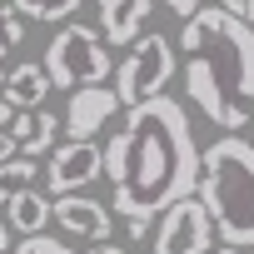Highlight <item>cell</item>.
<instances>
[{"label": "cell", "instance_id": "cell-14", "mask_svg": "<svg viewBox=\"0 0 254 254\" xmlns=\"http://www.w3.org/2000/svg\"><path fill=\"white\" fill-rule=\"evenodd\" d=\"M40 165H30V155H10V160H0V204L15 199L25 185H35Z\"/></svg>", "mask_w": 254, "mask_h": 254}, {"label": "cell", "instance_id": "cell-6", "mask_svg": "<svg viewBox=\"0 0 254 254\" xmlns=\"http://www.w3.org/2000/svg\"><path fill=\"white\" fill-rule=\"evenodd\" d=\"M160 229H155V254H204L214 244V224L199 204V194H180L175 204L160 209Z\"/></svg>", "mask_w": 254, "mask_h": 254}, {"label": "cell", "instance_id": "cell-24", "mask_svg": "<svg viewBox=\"0 0 254 254\" xmlns=\"http://www.w3.org/2000/svg\"><path fill=\"white\" fill-rule=\"evenodd\" d=\"M204 254H244V244H224V249H204Z\"/></svg>", "mask_w": 254, "mask_h": 254}, {"label": "cell", "instance_id": "cell-7", "mask_svg": "<svg viewBox=\"0 0 254 254\" xmlns=\"http://www.w3.org/2000/svg\"><path fill=\"white\" fill-rule=\"evenodd\" d=\"M105 175V150L95 140H65L60 150L50 145V160H45V185L50 194H70V190H85Z\"/></svg>", "mask_w": 254, "mask_h": 254}, {"label": "cell", "instance_id": "cell-21", "mask_svg": "<svg viewBox=\"0 0 254 254\" xmlns=\"http://www.w3.org/2000/svg\"><path fill=\"white\" fill-rule=\"evenodd\" d=\"M145 234H150V219H130V239H135V244H140V239H145Z\"/></svg>", "mask_w": 254, "mask_h": 254}, {"label": "cell", "instance_id": "cell-23", "mask_svg": "<svg viewBox=\"0 0 254 254\" xmlns=\"http://www.w3.org/2000/svg\"><path fill=\"white\" fill-rule=\"evenodd\" d=\"M10 120H15V105H10L5 95H0V125H10Z\"/></svg>", "mask_w": 254, "mask_h": 254}, {"label": "cell", "instance_id": "cell-17", "mask_svg": "<svg viewBox=\"0 0 254 254\" xmlns=\"http://www.w3.org/2000/svg\"><path fill=\"white\" fill-rule=\"evenodd\" d=\"M214 5H224V10H234V15L254 20V0H214Z\"/></svg>", "mask_w": 254, "mask_h": 254}, {"label": "cell", "instance_id": "cell-18", "mask_svg": "<svg viewBox=\"0 0 254 254\" xmlns=\"http://www.w3.org/2000/svg\"><path fill=\"white\" fill-rule=\"evenodd\" d=\"M165 5H170V10L185 20V15H194V10H199V0H165Z\"/></svg>", "mask_w": 254, "mask_h": 254}, {"label": "cell", "instance_id": "cell-8", "mask_svg": "<svg viewBox=\"0 0 254 254\" xmlns=\"http://www.w3.org/2000/svg\"><path fill=\"white\" fill-rule=\"evenodd\" d=\"M120 110H125V105H120L115 85H105V80L75 85V90H70V100H65V125H60V130H65L70 140H95L105 125L120 115Z\"/></svg>", "mask_w": 254, "mask_h": 254}, {"label": "cell", "instance_id": "cell-19", "mask_svg": "<svg viewBox=\"0 0 254 254\" xmlns=\"http://www.w3.org/2000/svg\"><path fill=\"white\" fill-rule=\"evenodd\" d=\"M10 155H20V150H15V135L0 130V160H10Z\"/></svg>", "mask_w": 254, "mask_h": 254}, {"label": "cell", "instance_id": "cell-5", "mask_svg": "<svg viewBox=\"0 0 254 254\" xmlns=\"http://www.w3.org/2000/svg\"><path fill=\"white\" fill-rule=\"evenodd\" d=\"M130 45L135 50L115 65V95H120V105H140L150 95H165V85L180 70L175 40L170 35H135Z\"/></svg>", "mask_w": 254, "mask_h": 254}, {"label": "cell", "instance_id": "cell-11", "mask_svg": "<svg viewBox=\"0 0 254 254\" xmlns=\"http://www.w3.org/2000/svg\"><path fill=\"white\" fill-rule=\"evenodd\" d=\"M10 135H15V150L20 155H50V145H55V135H60V120L50 115V110H15V120H10Z\"/></svg>", "mask_w": 254, "mask_h": 254}, {"label": "cell", "instance_id": "cell-20", "mask_svg": "<svg viewBox=\"0 0 254 254\" xmlns=\"http://www.w3.org/2000/svg\"><path fill=\"white\" fill-rule=\"evenodd\" d=\"M85 254H125V249H120V244H110V239H95Z\"/></svg>", "mask_w": 254, "mask_h": 254}, {"label": "cell", "instance_id": "cell-16", "mask_svg": "<svg viewBox=\"0 0 254 254\" xmlns=\"http://www.w3.org/2000/svg\"><path fill=\"white\" fill-rule=\"evenodd\" d=\"M10 254H75V249L40 229V234H25V244H10Z\"/></svg>", "mask_w": 254, "mask_h": 254}, {"label": "cell", "instance_id": "cell-22", "mask_svg": "<svg viewBox=\"0 0 254 254\" xmlns=\"http://www.w3.org/2000/svg\"><path fill=\"white\" fill-rule=\"evenodd\" d=\"M10 239H15V229H10L5 219H0V254H10Z\"/></svg>", "mask_w": 254, "mask_h": 254}, {"label": "cell", "instance_id": "cell-10", "mask_svg": "<svg viewBox=\"0 0 254 254\" xmlns=\"http://www.w3.org/2000/svg\"><path fill=\"white\" fill-rule=\"evenodd\" d=\"M155 0H100V35L105 45H130L140 25L150 20Z\"/></svg>", "mask_w": 254, "mask_h": 254}, {"label": "cell", "instance_id": "cell-25", "mask_svg": "<svg viewBox=\"0 0 254 254\" xmlns=\"http://www.w3.org/2000/svg\"><path fill=\"white\" fill-rule=\"evenodd\" d=\"M0 85H5V65H0Z\"/></svg>", "mask_w": 254, "mask_h": 254}, {"label": "cell", "instance_id": "cell-15", "mask_svg": "<svg viewBox=\"0 0 254 254\" xmlns=\"http://www.w3.org/2000/svg\"><path fill=\"white\" fill-rule=\"evenodd\" d=\"M10 5L25 15V20H40V25H60V20H70L85 0H10Z\"/></svg>", "mask_w": 254, "mask_h": 254}, {"label": "cell", "instance_id": "cell-3", "mask_svg": "<svg viewBox=\"0 0 254 254\" xmlns=\"http://www.w3.org/2000/svg\"><path fill=\"white\" fill-rule=\"evenodd\" d=\"M194 194L224 244H254V145L239 130H224L209 150H199Z\"/></svg>", "mask_w": 254, "mask_h": 254}, {"label": "cell", "instance_id": "cell-12", "mask_svg": "<svg viewBox=\"0 0 254 254\" xmlns=\"http://www.w3.org/2000/svg\"><path fill=\"white\" fill-rule=\"evenodd\" d=\"M5 100L15 105V110H35V105H45V95H50V75H45V65H30V60H20V65H10L5 70Z\"/></svg>", "mask_w": 254, "mask_h": 254}, {"label": "cell", "instance_id": "cell-2", "mask_svg": "<svg viewBox=\"0 0 254 254\" xmlns=\"http://www.w3.org/2000/svg\"><path fill=\"white\" fill-rule=\"evenodd\" d=\"M185 95L219 130H244L254 105V25L224 5H199L180 25Z\"/></svg>", "mask_w": 254, "mask_h": 254}, {"label": "cell", "instance_id": "cell-13", "mask_svg": "<svg viewBox=\"0 0 254 254\" xmlns=\"http://www.w3.org/2000/svg\"><path fill=\"white\" fill-rule=\"evenodd\" d=\"M5 224H10L15 234H40V229L50 224V199H45L35 185H25L15 199H5Z\"/></svg>", "mask_w": 254, "mask_h": 254}, {"label": "cell", "instance_id": "cell-9", "mask_svg": "<svg viewBox=\"0 0 254 254\" xmlns=\"http://www.w3.org/2000/svg\"><path fill=\"white\" fill-rule=\"evenodd\" d=\"M60 204H50V219L65 229V234H75V239H110L115 234V209L110 204H100V199H90V194H80V190H70V194H55Z\"/></svg>", "mask_w": 254, "mask_h": 254}, {"label": "cell", "instance_id": "cell-26", "mask_svg": "<svg viewBox=\"0 0 254 254\" xmlns=\"http://www.w3.org/2000/svg\"><path fill=\"white\" fill-rule=\"evenodd\" d=\"M5 50H10V45H5V40H0V55H5Z\"/></svg>", "mask_w": 254, "mask_h": 254}, {"label": "cell", "instance_id": "cell-1", "mask_svg": "<svg viewBox=\"0 0 254 254\" xmlns=\"http://www.w3.org/2000/svg\"><path fill=\"white\" fill-rule=\"evenodd\" d=\"M125 110V125L105 140V180L115 190L110 209L125 219H155L199 185L194 125L175 95H150Z\"/></svg>", "mask_w": 254, "mask_h": 254}, {"label": "cell", "instance_id": "cell-4", "mask_svg": "<svg viewBox=\"0 0 254 254\" xmlns=\"http://www.w3.org/2000/svg\"><path fill=\"white\" fill-rule=\"evenodd\" d=\"M45 75L50 85L60 90H75V85H90V80H105L115 65H110V50H105V35L90 30V25H60L45 45Z\"/></svg>", "mask_w": 254, "mask_h": 254}]
</instances>
